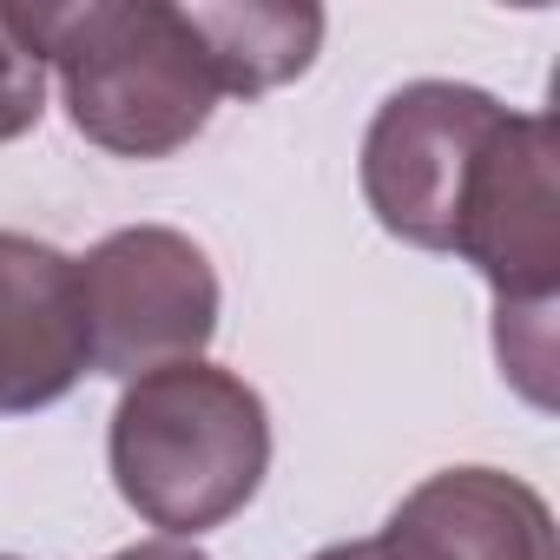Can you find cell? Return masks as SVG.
I'll list each match as a JSON object with an SVG mask.
<instances>
[{"mask_svg": "<svg viewBox=\"0 0 560 560\" xmlns=\"http://www.w3.org/2000/svg\"><path fill=\"white\" fill-rule=\"evenodd\" d=\"M21 21L60 80L73 132L113 159L185 152L224 100L191 14L172 0H73L21 8Z\"/></svg>", "mask_w": 560, "mask_h": 560, "instance_id": "obj_1", "label": "cell"}, {"mask_svg": "<svg viewBox=\"0 0 560 560\" xmlns=\"http://www.w3.org/2000/svg\"><path fill=\"white\" fill-rule=\"evenodd\" d=\"M106 462L119 501L145 527L198 540L257 501L270 475V409L237 370L205 357L165 363L126 383L106 429Z\"/></svg>", "mask_w": 560, "mask_h": 560, "instance_id": "obj_2", "label": "cell"}, {"mask_svg": "<svg viewBox=\"0 0 560 560\" xmlns=\"http://www.w3.org/2000/svg\"><path fill=\"white\" fill-rule=\"evenodd\" d=\"M80 264L86 343L100 376H152L165 363H198L218 337V270L211 257L172 224H126L106 231Z\"/></svg>", "mask_w": 560, "mask_h": 560, "instance_id": "obj_3", "label": "cell"}, {"mask_svg": "<svg viewBox=\"0 0 560 560\" xmlns=\"http://www.w3.org/2000/svg\"><path fill=\"white\" fill-rule=\"evenodd\" d=\"M501 119L508 106L462 80L396 86L363 132V198L376 224L416 250H448L468 172L501 132Z\"/></svg>", "mask_w": 560, "mask_h": 560, "instance_id": "obj_4", "label": "cell"}, {"mask_svg": "<svg viewBox=\"0 0 560 560\" xmlns=\"http://www.w3.org/2000/svg\"><path fill=\"white\" fill-rule=\"evenodd\" d=\"M448 250L481 270L494 311H540L560 291V178H553V119L514 113L468 172Z\"/></svg>", "mask_w": 560, "mask_h": 560, "instance_id": "obj_5", "label": "cell"}, {"mask_svg": "<svg viewBox=\"0 0 560 560\" xmlns=\"http://www.w3.org/2000/svg\"><path fill=\"white\" fill-rule=\"evenodd\" d=\"M93 370L80 264L27 231H0V416H34Z\"/></svg>", "mask_w": 560, "mask_h": 560, "instance_id": "obj_6", "label": "cell"}, {"mask_svg": "<svg viewBox=\"0 0 560 560\" xmlns=\"http://www.w3.org/2000/svg\"><path fill=\"white\" fill-rule=\"evenodd\" d=\"M383 534L409 560H560L547 501L501 468H442L416 481Z\"/></svg>", "mask_w": 560, "mask_h": 560, "instance_id": "obj_7", "label": "cell"}, {"mask_svg": "<svg viewBox=\"0 0 560 560\" xmlns=\"http://www.w3.org/2000/svg\"><path fill=\"white\" fill-rule=\"evenodd\" d=\"M224 100H264L311 73L324 47V8H277V0H224L185 8Z\"/></svg>", "mask_w": 560, "mask_h": 560, "instance_id": "obj_8", "label": "cell"}, {"mask_svg": "<svg viewBox=\"0 0 560 560\" xmlns=\"http://www.w3.org/2000/svg\"><path fill=\"white\" fill-rule=\"evenodd\" d=\"M47 113V60L21 21V8H0V145H14Z\"/></svg>", "mask_w": 560, "mask_h": 560, "instance_id": "obj_9", "label": "cell"}, {"mask_svg": "<svg viewBox=\"0 0 560 560\" xmlns=\"http://www.w3.org/2000/svg\"><path fill=\"white\" fill-rule=\"evenodd\" d=\"M106 560H211L198 540H172V534H152V540H132V547H119V553H106Z\"/></svg>", "mask_w": 560, "mask_h": 560, "instance_id": "obj_10", "label": "cell"}, {"mask_svg": "<svg viewBox=\"0 0 560 560\" xmlns=\"http://www.w3.org/2000/svg\"><path fill=\"white\" fill-rule=\"evenodd\" d=\"M311 560H409L389 534H363V540H337V547H317Z\"/></svg>", "mask_w": 560, "mask_h": 560, "instance_id": "obj_11", "label": "cell"}, {"mask_svg": "<svg viewBox=\"0 0 560 560\" xmlns=\"http://www.w3.org/2000/svg\"><path fill=\"white\" fill-rule=\"evenodd\" d=\"M0 560H21V553H0Z\"/></svg>", "mask_w": 560, "mask_h": 560, "instance_id": "obj_12", "label": "cell"}]
</instances>
